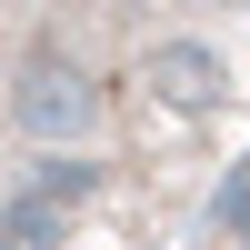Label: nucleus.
Returning a JSON list of instances; mask_svg holds the SVG:
<instances>
[{
  "label": "nucleus",
  "mask_w": 250,
  "mask_h": 250,
  "mask_svg": "<svg viewBox=\"0 0 250 250\" xmlns=\"http://www.w3.org/2000/svg\"><path fill=\"white\" fill-rule=\"evenodd\" d=\"M0 250H10V240H0Z\"/></svg>",
  "instance_id": "1"
}]
</instances>
